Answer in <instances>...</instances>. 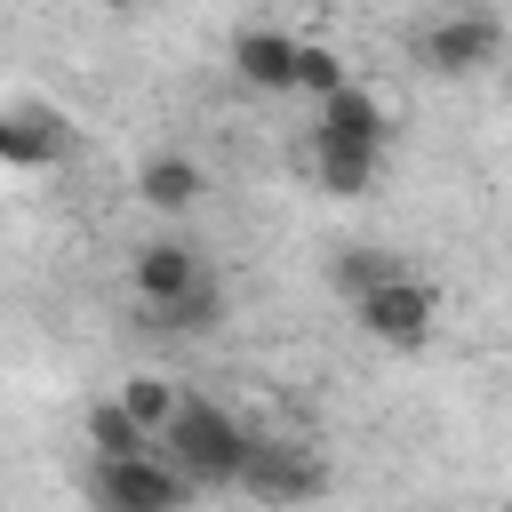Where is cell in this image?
<instances>
[{
    "mask_svg": "<svg viewBox=\"0 0 512 512\" xmlns=\"http://www.w3.org/2000/svg\"><path fill=\"white\" fill-rule=\"evenodd\" d=\"M160 448L192 472V488H240V472H248V448H256V432L224 408V400H208V392H184V408H176V424L160 432Z\"/></svg>",
    "mask_w": 512,
    "mask_h": 512,
    "instance_id": "6da1fadb",
    "label": "cell"
},
{
    "mask_svg": "<svg viewBox=\"0 0 512 512\" xmlns=\"http://www.w3.org/2000/svg\"><path fill=\"white\" fill-rule=\"evenodd\" d=\"M200 488H192V472L168 456V448H152V456H96L88 464V504L96 512H184Z\"/></svg>",
    "mask_w": 512,
    "mask_h": 512,
    "instance_id": "7a4b0ae2",
    "label": "cell"
},
{
    "mask_svg": "<svg viewBox=\"0 0 512 512\" xmlns=\"http://www.w3.org/2000/svg\"><path fill=\"white\" fill-rule=\"evenodd\" d=\"M328 488V464L304 448V440H280V432H256L248 448V472H240V496H256L264 512H296Z\"/></svg>",
    "mask_w": 512,
    "mask_h": 512,
    "instance_id": "3957f363",
    "label": "cell"
},
{
    "mask_svg": "<svg viewBox=\"0 0 512 512\" xmlns=\"http://www.w3.org/2000/svg\"><path fill=\"white\" fill-rule=\"evenodd\" d=\"M360 312V336H376V344H392V352H416V344H432V328H440V288L424 280V272H392L376 296H360L352 304Z\"/></svg>",
    "mask_w": 512,
    "mask_h": 512,
    "instance_id": "277c9868",
    "label": "cell"
},
{
    "mask_svg": "<svg viewBox=\"0 0 512 512\" xmlns=\"http://www.w3.org/2000/svg\"><path fill=\"white\" fill-rule=\"evenodd\" d=\"M416 56H424V72H440V80H472V72L504 64V24L480 16V8H448L440 24H424Z\"/></svg>",
    "mask_w": 512,
    "mask_h": 512,
    "instance_id": "5b68a950",
    "label": "cell"
},
{
    "mask_svg": "<svg viewBox=\"0 0 512 512\" xmlns=\"http://www.w3.org/2000/svg\"><path fill=\"white\" fill-rule=\"evenodd\" d=\"M200 280H208V256H200L192 240H176V232H160V240H144V248L128 256L136 312H152V304H176V296H192Z\"/></svg>",
    "mask_w": 512,
    "mask_h": 512,
    "instance_id": "8992f818",
    "label": "cell"
},
{
    "mask_svg": "<svg viewBox=\"0 0 512 512\" xmlns=\"http://www.w3.org/2000/svg\"><path fill=\"white\" fill-rule=\"evenodd\" d=\"M64 152H72V128H64L56 104L16 96V104L0 112V160H8V168H56Z\"/></svg>",
    "mask_w": 512,
    "mask_h": 512,
    "instance_id": "52a82bcc",
    "label": "cell"
},
{
    "mask_svg": "<svg viewBox=\"0 0 512 512\" xmlns=\"http://www.w3.org/2000/svg\"><path fill=\"white\" fill-rule=\"evenodd\" d=\"M384 136H392V112L360 80H344L336 96L312 104V144H368V152H384Z\"/></svg>",
    "mask_w": 512,
    "mask_h": 512,
    "instance_id": "ba28073f",
    "label": "cell"
},
{
    "mask_svg": "<svg viewBox=\"0 0 512 512\" xmlns=\"http://www.w3.org/2000/svg\"><path fill=\"white\" fill-rule=\"evenodd\" d=\"M296 56H304V40H288V32H272V24H248V32H232V72H240L256 96H280V88H296Z\"/></svg>",
    "mask_w": 512,
    "mask_h": 512,
    "instance_id": "9c48e42d",
    "label": "cell"
},
{
    "mask_svg": "<svg viewBox=\"0 0 512 512\" xmlns=\"http://www.w3.org/2000/svg\"><path fill=\"white\" fill-rule=\"evenodd\" d=\"M136 200H144L152 216H192V208L208 200V168H200L192 152H152V160L136 168Z\"/></svg>",
    "mask_w": 512,
    "mask_h": 512,
    "instance_id": "30bf717a",
    "label": "cell"
},
{
    "mask_svg": "<svg viewBox=\"0 0 512 512\" xmlns=\"http://www.w3.org/2000/svg\"><path fill=\"white\" fill-rule=\"evenodd\" d=\"M80 440H88V456H152V448H160V432H152V424H136L120 392H112V400H96V408L80 416Z\"/></svg>",
    "mask_w": 512,
    "mask_h": 512,
    "instance_id": "8fae6325",
    "label": "cell"
},
{
    "mask_svg": "<svg viewBox=\"0 0 512 512\" xmlns=\"http://www.w3.org/2000/svg\"><path fill=\"white\" fill-rule=\"evenodd\" d=\"M376 168H384V152H368V144H312V184L328 200H360L376 184Z\"/></svg>",
    "mask_w": 512,
    "mask_h": 512,
    "instance_id": "7c38bea8",
    "label": "cell"
},
{
    "mask_svg": "<svg viewBox=\"0 0 512 512\" xmlns=\"http://www.w3.org/2000/svg\"><path fill=\"white\" fill-rule=\"evenodd\" d=\"M144 328H152V336H216V328H224V288H216V272H208L192 296L152 304V312H144Z\"/></svg>",
    "mask_w": 512,
    "mask_h": 512,
    "instance_id": "4fadbf2b",
    "label": "cell"
},
{
    "mask_svg": "<svg viewBox=\"0 0 512 512\" xmlns=\"http://www.w3.org/2000/svg\"><path fill=\"white\" fill-rule=\"evenodd\" d=\"M392 272H408V264H400L392 248H344V256L328 264V280H336V296H344V304H360V296H376V288H384Z\"/></svg>",
    "mask_w": 512,
    "mask_h": 512,
    "instance_id": "5bb4252c",
    "label": "cell"
},
{
    "mask_svg": "<svg viewBox=\"0 0 512 512\" xmlns=\"http://www.w3.org/2000/svg\"><path fill=\"white\" fill-rule=\"evenodd\" d=\"M120 400H128V416H136V424L168 432V424H176V408H184V384H168V376H128V384H120Z\"/></svg>",
    "mask_w": 512,
    "mask_h": 512,
    "instance_id": "9a60e30c",
    "label": "cell"
},
{
    "mask_svg": "<svg viewBox=\"0 0 512 512\" xmlns=\"http://www.w3.org/2000/svg\"><path fill=\"white\" fill-rule=\"evenodd\" d=\"M344 80H352V72H344V56H336V48H320V40H304V56H296V88L320 104V96H336Z\"/></svg>",
    "mask_w": 512,
    "mask_h": 512,
    "instance_id": "2e32d148",
    "label": "cell"
},
{
    "mask_svg": "<svg viewBox=\"0 0 512 512\" xmlns=\"http://www.w3.org/2000/svg\"><path fill=\"white\" fill-rule=\"evenodd\" d=\"M104 8H120V16H128V8H152V0H104Z\"/></svg>",
    "mask_w": 512,
    "mask_h": 512,
    "instance_id": "e0dca14e",
    "label": "cell"
}]
</instances>
